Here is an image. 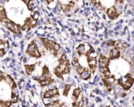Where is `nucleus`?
Here are the masks:
<instances>
[{"label":"nucleus","mask_w":134,"mask_h":107,"mask_svg":"<svg viewBox=\"0 0 134 107\" xmlns=\"http://www.w3.org/2000/svg\"><path fill=\"white\" fill-rule=\"evenodd\" d=\"M58 65L54 69V73L58 78L63 79V75L69 74L70 72V63L65 54L62 55L58 60Z\"/></svg>","instance_id":"1"},{"label":"nucleus","mask_w":134,"mask_h":107,"mask_svg":"<svg viewBox=\"0 0 134 107\" xmlns=\"http://www.w3.org/2000/svg\"><path fill=\"white\" fill-rule=\"evenodd\" d=\"M41 41H42L44 48L47 51L51 52L54 57H57L58 51L61 48L59 44H58L56 42H54L50 39H47V38H41Z\"/></svg>","instance_id":"2"},{"label":"nucleus","mask_w":134,"mask_h":107,"mask_svg":"<svg viewBox=\"0 0 134 107\" xmlns=\"http://www.w3.org/2000/svg\"><path fill=\"white\" fill-rule=\"evenodd\" d=\"M38 81L42 86H48V85H50L54 82V80L51 78V74H50V71L47 66H44L43 68V73H42L41 76L39 78Z\"/></svg>","instance_id":"3"},{"label":"nucleus","mask_w":134,"mask_h":107,"mask_svg":"<svg viewBox=\"0 0 134 107\" xmlns=\"http://www.w3.org/2000/svg\"><path fill=\"white\" fill-rule=\"evenodd\" d=\"M134 82V78H132L129 74H127L125 76H122L121 78H119L118 79V84L125 90H129L130 89V87L132 86Z\"/></svg>","instance_id":"4"},{"label":"nucleus","mask_w":134,"mask_h":107,"mask_svg":"<svg viewBox=\"0 0 134 107\" xmlns=\"http://www.w3.org/2000/svg\"><path fill=\"white\" fill-rule=\"evenodd\" d=\"M26 53L31 57H35V58H40L41 57V53L38 48L37 44H36V42L34 40L32 42H31V44L28 46V48L26 50Z\"/></svg>","instance_id":"5"},{"label":"nucleus","mask_w":134,"mask_h":107,"mask_svg":"<svg viewBox=\"0 0 134 107\" xmlns=\"http://www.w3.org/2000/svg\"><path fill=\"white\" fill-rule=\"evenodd\" d=\"M9 30H10L11 32L14 33H18L21 29V26L18 24L14 23V22H12L11 20L8 19L7 21H6L4 23H3Z\"/></svg>","instance_id":"6"},{"label":"nucleus","mask_w":134,"mask_h":107,"mask_svg":"<svg viewBox=\"0 0 134 107\" xmlns=\"http://www.w3.org/2000/svg\"><path fill=\"white\" fill-rule=\"evenodd\" d=\"M87 62L88 64L89 70L91 73H95L97 68V60L96 57H92L91 55L87 57Z\"/></svg>","instance_id":"7"},{"label":"nucleus","mask_w":134,"mask_h":107,"mask_svg":"<svg viewBox=\"0 0 134 107\" xmlns=\"http://www.w3.org/2000/svg\"><path fill=\"white\" fill-rule=\"evenodd\" d=\"M58 95H59V92H58V90L56 87H54L53 89L47 90L43 93V98H54V97H56V96H58Z\"/></svg>","instance_id":"8"},{"label":"nucleus","mask_w":134,"mask_h":107,"mask_svg":"<svg viewBox=\"0 0 134 107\" xmlns=\"http://www.w3.org/2000/svg\"><path fill=\"white\" fill-rule=\"evenodd\" d=\"M121 56V51L114 47L112 49H110V51L109 52V59L110 60H116V59H118Z\"/></svg>","instance_id":"9"},{"label":"nucleus","mask_w":134,"mask_h":107,"mask_svg":"<svg viewBox=\"0 0 134 107\" xmlns=\"http://www.w3.org/2000/svg\"><path fill=\"white\" fill-rule=\"evenodd\" d=\"M110 59L102 54L99 55V65L100 68H108L109 67V64H110Z\"/></svg>","instance_id":"10"},{"label":"nucleus","mask_w":134,"mask_h":107,"mask_svg":"<svg viewBox=\"0 0 134 107\" xmlns=\"http://www.w3.org/2000/svg\"><path fill=\"white\" fill-rule=\"evenodd\" d=\"M107 14L108 18L110 19H111V20L116 19L119 16V14L118 13L117 9H116L115 7H111L108 8L107 10Z\"/></svg>","instance_id":"11"},{"label":"nucleus","mask_w":134,"mask_h":107,"mask_svg":"<svg viewBox=\"0 0 134 107\" xmlns=\"http://www.w3.org/2000/svg\"><path fill=\"white\" fill-rule=\"evenodd\" d=\"M91 74H92V73H91L89 68H85L84 71L81 72V74L80 75V76L81 77V79H85V80H88V79H90Z\"/></svg>","instance_id":"12"},{"label":"nucleus","mask_w":134,"mask_h":107,"mask_svg":"<svg viewBox=\"0 0 134 107\" xmlns=\"http://www.w3.org/2000/svg\"><path fill=\"white\" fill-rule=\"evenodd\" d=\"M81 96V90L80 88H76L74 92H73V95H72V99L74 101H76L79 99V98Z\"/></svg>","instance_id":"13"},{"label":"nucleus","mask_w":134,"mask_h":107,"mask_svg":"<svg viewBox=\"0 0 134 107\" xmlns=\"http://www.w3.org/2000/svg\"><path fill=\"white\" fill-rule=\"evenodd\" d=\"M25 71H26V73L30 75L35 70V68H36V64H25Z\"/></svg>","instance_id":"14"},{"label":"nucleus","mask_w":134,"mask_h":107,"mask_svg":"<svg viewBox=\"0 0 134 107\" xmlns=\"http://www.w3.org/2000/svg\"><path fill=\"white\" fill-rule=\"evenodd\" d=\"M6 79L7 80L8 83L10 85V86H11V88H12V89H14V88H16V87H17V84H16V83L14 81V79H13L10 75L6 76Z\"/></svg>","instance_id":"15"},{"label":"nucleus","mask_w":134,"mask_h":107,"mask_svg":"<svg viewBox=\"0 0 134 107\" xmlns=\"http://www.w3.org/2000/svg\"><path fill=\"white\" fill-rule=\"evenodd\" d=\"M65 104L63 102H61L59 100H55L51 103V107H63Z\"/></svg>","instance_id":"16"},{"label":"nucleus","mask_w":134,"mask_h":107,"mask_svg":"<svg viewBox=\"0 0 134 107\" xmlns=\"http://www.w3.org/2000/svg\"><path fill=\"white\" fill-rule=\"evenodd\" d=\"M11 101H3L0 100V107H10L12 105Z\"/></svg>","instance_id":"17"},{"label":"nucleus","mask_w":134,"mask_h":107,"mask_svg":"<svg viewBox=\"0 0 134 107\" xmlns=\"http://www.w3.org/2000/svg\"><path fill=\"white\" fill-rule=\"evenodd\" d=\"M114 47H115V48H118V49L121 51V50H124V49L126 48V45H125L124 43H121V42H117V41H116Z\"/></svg>","instance_id":"18"},{"label":"nucleus","mask_w":134,"mask_h":107,"mask_svg":"<svg viewBox=\"0 0 134 107\" xmlns=\"http://www.w3.org/2000/svg\"><path fill=\"white\" fill-rule=\"evenodd\" d=\"M70 87L71 86L70 84H65V87H64V90H63V95L64 96H67L70 90Z\"/></svg>","instance_id":"19"},{"label":"nucleus","mask_w":134,"mask_h":107,"mask_svg":"<svg viewBox=\"0 0 134 107\" xmlns=\"http://www.w3.org/2000/svg\"><path fill=\"white\" fill-rule=\"evenodd\" d=\"M10 101H12V103H16V102H18V95L17 94L13 93V94H12V96H11V100H10Z\"/></svg>","instance_id":"20"},{"label":"nucleus","mask_w":134,"mask_h":107,"mask_svg":"<svg viewBox=\"0 0 134 107\" xmlns=\"http://www.w3.org/2000/svg\"><path fill=\"white\" fill-rule=\"evenodd\" d=\"M91 3L96 7V6H100V2H99V0H91Z\"/></svg>","instance_id":"21"},{"label":"nucleus","mask_w":134,"mask_h":107,"mask_svg":"<svg viewBox=\"0 0 134 107\" xmlns=\"http://www.w3.org/2000/svg\"><path fill=\"white\" fill-rule=\"evenodd\" d=\"M5 54H6V50L3 48H0V57H3Z\"/></svg>","instance_id":"22"},{"label":"nucleus","mask_w":134,"mask_h":107,"mask_svg":"<svg viewBox=\"0 0 134 107\" xmlns=\"http://www.w3.org/2000/svg\"><path fill=\"white\" fill-rule=\"evenodd\" d=\"M115 43H116V41H114V40H109V41L107 42V44L109 45V46H113V47H114Z\"/></svg>","instance_id":"23"},{"label":"nucleus","mask_w":134,"mask_h":107,"mask_svg":"<svg viewBox=\"0 0 134 107\" xmlns=\"http://www.w3.org/2000/svg\"><path fill=\"white\" fill-rule=\"evenodd\" d=\"M46 1V3H47V4H50V3H51L52 2H54V0H45Z\"/></svg>","instance_id":"24"},{"label":"nucleus","mask_w":134,"mask_h":107,"mask_svg":"<svg viewBox=\"0 0 134 107\" xmlns=\"http://www.w3.org/2000/svg\"><path fill=\"white\" fill-rule=\"evenodd\" d=\"M117 2L119 3H123V0H117Z\"/></svg>","instance_id":"25"}]
</instances>
